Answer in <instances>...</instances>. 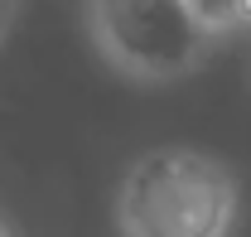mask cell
<instances>
[{"mask_svg":"<svg viewBox=\"0 0 251 237\" xmlns=\"http://www.w3.org/2000/svg\"><path fill=\"white\" fill-rule=\"evenodd\" d=\"M237 20H242V30L251 25V0H237Z\"/></svg>","mask_w":251,"mask_h":237,"instance_id":"4","label":"cell"},{"mask_svg":"<svg viewBox=\"0 0 251 237\" xmlns=\"http://www.w3.org/2000/svg\"><path fill=\"white\" fill-rule=\"evenodd\" d=\"M188 15L203 25V30L213 34H227V30H242V20H237V0H184Z\"/></svg>","mask_w":251,"mask_h":237,"instance_id":"3","label":"cell"},{"mask_svg":"<svg viewBox=\"0 0 251 237\" xmlns=\"http://www.w3.org/2000/svg\"><path fill=\"white\" fill-rule=\"evenodd\" d=\"M87 20L101 59L140 83L184 78L213 49L184 0H87Z\"/></svg>","mask_w":251,"mask_h":237,"instance_id":"2","label":"cell"},{"mask_svg":"<svg viewBox=\"0 0 251 237\" xmlns=\"http://www.w3.org/2000/svg\"><path fill=\"white\" fill-rule=\"evenodd\" d=\"M116 218L126 237H232L237 175L193 146L145 150L121 179Z\"/></svg>","mask_w":251,"mask_h":237,"instance_id":"1","label":"cell"},{"mask_svg":"<svg viewBox=\"0 0 251 237\" xmlns=\"http://www.w3.org/2000/svg\"><path fill=\"white\" fill-rule=\"evenodd\" d=\"M5 20H10V0H0V30H5Z\"/></svg>","mask_w":251,"mask_h":237,"instance_id":"5","label":"cell"}]
</instances>
